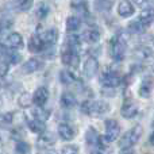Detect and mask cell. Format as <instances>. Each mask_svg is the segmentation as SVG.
<instances>
[{
  "instance_id": "6da1fadb",
  "label": "cell",
  "mask_w": 154,
  "mask_h": 154,
  "mask_svg": "<svg viewBox=\"0 0 154 154\" xmlns=\"http://www.w3.org/2000/svg\"><path fill=\"white\" fill-rule=\"evenodd\" d=\"M81 111L87 115H93V116H101L109 111V104L106 101H84L81 104Z\"/></svg>"
},
{
  "instance_id": "7a4b0ae2",
  "label": "cell",
  "mask_w": 154,
  "mask_h": 154,
  "mask_svg": "<svg viewBox=\"0 0 154 154\" xmlns=\"http://www.w3.org/2000/svg\"><path fill=\"white\" fill-rule=\"evenodd\" d=\"M142 133H143V130H142V127L139 125H137L135 127L130 128V130L120 138L119 146L122 147V149H130V147H133L134 145L139 141Z\"/></svg>"
},
{
  "instance_id": "3957f363",
  "label": "cell",
  "mask_w": 154,
  "mask_h": 154,
  "mask_svg": "<svg viewBox=\"0 0 154 154\" xmlns=\"http://www.w3.org/2000/svg\"><path fill=\"white\" fill-rule=\"evenodd\" d=\"M126 54V41L120 37H116L112 42L111 48V56L115 61H122Z\"/></svg>"
},
{
  "instance_id": "277c9868",
  "label": "cell",
  "mask_w": 154,
  "mask_h": 154,
  "mask_svg": "<svg viewBox=\"0 0 154 154\" xmlns=\"http://www.w3.org/2000/svg\"><path fill=\"white\" fill-rule=\"evenodd\" d=\"M119 134H120V126H119V123L116 122V120H114V119H108L106 122V138L108 139L109 142H112V141H115V139L119 137Z\"/></svg>"
},
{
  "instance_id": "5b68a950",
  "label": "cell",
  "mask_w": 154,
  "mask_h": 154,
  "mask_svg": "<svg viewBox=\"0 0 154 154\" xmlns=\"http://www.w3.org/2000/svg\"><path fill=\"white\" fill-rule=\"evenodd\" d=\"M120 77L118 76V73L115 72H111V70H107V72H104V75L101 76L100 79V82L104 85V87L107 88H115L118 87V85L120 84Z\"/></svg>"
},
{
  "instance_id": "8992f818",
  "label": "cell",
  "mask_w": 154,
  "mask_h": 154,
  "mask_svg": "<svg viewBox=\"0 0 154 154\" xmlns=\"http://www.w3.org/2000/svg\"><path fill=\"white\" fill-rule=\"evenodd\" d=\"M43 66H45V62L41 58H30L29 61L22 66V69H23V73H29L30 75V73H34V72H38V70L43 69Z\"/></svg>"
},
{
  "instance_id": "52a82bcc",
  "label": "cell",
  "mask_w": 154,
  "mask_h": 154,
  "mask_svg": "<svg viewBox=\"0 0 154 154\" xmlns=\"http://www.w3.org/2000/svg\"><path fill=\"white\" fill-rule=\"evenodd\" d=\"M56 143V135L53 133H41L39 138L37 141V146L38 149H43V147H49V146H53Z\"/></svg>"
},
{
  "instance_id": "ba28073f",
  "label": "cell",
  "mask_w": 154,
  "mask_h": 154,
  "mask_svg": "<svg viewBox=\"0 0 154 154\" xmlns=\"http://www.w3.org/2000/svg\"><path fill=\"white\" fill-rule=\"evenodd\" d=\"M49 100V91L45 87H39L32 95V101H34L37 106L43 107L46 104V101Z\"/></svg>"
},
{
  "instance_id": "9c48e42d",
  "label": "cell",
  "mask_w": 154,
  "mask_h": 154,
  "mask_svg": "<svg viewBox=\"0 0 154 154\" xmlns=\"http://www.w3.org/2000/svg\"><path fill=\"white\" fill-rule=\"evenodd\" d=\"M99 70V62L95 57H89L84 62V75L87 77H93Z\"/></svg>"
},
{
  "instance_id": "30bf717a",
  "label": "cell",
  "mask_w": 154,
  "mask_h": 154,
  "mask_svg": "<svg viewBox=\"0 0 154 154\" xmlns=\"http://www.w3.org/2000/svg\"><path fill=\"white\" fill-rule=\"evenodd\" d=\"M120 114L126 119H131V118H134L138 114V106L135 103H133V101H127V103L123 104L122 109H120Z\"/></svg>"
},
{
  "instance_id": "8fae6325",
  "label": "cell",
  "mask_w": 154,
  "mask_h": 154,
  "mask_svg": "<svg viewBox=\"0 0 154 154\" xmlns=\"http://www.w3.org/2000/svg\"><path fill=\"white\" fill-rule=\"evenodd\" d=\"M62 62L68 66H77V62H79V58H77V54L73 51V49H68V50H64L61 54Z\"/></svg>"
},
{
  "instance_id": "7c38bea8",
  "label": "cell",
  "mask_w": 154,
  "mask_h": 154,
  "mask_svg": "<svg viewBox=\"0 0 154 154\" xmlns=\"http://www.w3.org/2000/svg\"><path fill=\"white\" fill-rule=\"evenodd\" d=\"M43 48H45V43H43L42 38L37 34L31 35V38L29 41V50L31 53H38V51H42Z\"/></svg>"
},
{
  "instance_id": "4fadbf2b",
  "label": "cell",
  "mask_w": 154,
  "mask_h": 154,
  "mask_svg": "<svg viewBox=\"0 0 154 154\" xmlns=\"http://www.w3.org/2000/svg\"><path fill=\"white\" fill-rule=\"evenodd\" d=\"M118 14L122 18H128V16H131L134 14V5L128 0H123L118 5Z\"/></svg>"
},
{
  "instance_id": "5bb4252c",
  "label": "cell",
  "mask_w": 154,
  "mask_h": 154,
  "mask_svg": "<svg viewBox=\"0 0 154 154\" xmlns=\"http://www.w3.org/2000/svg\"><path fill=\"white\" fill-rule=\"evenodd\" d=\"M39 37L42 38L45 45H54L58 41V31L56 29H49L42 35H39Z\"/></svg>"
},
{
  "instance_id": "9a60e30c",
  "label": "cell",
  "mask_w": 154,
  "mask_h": 154,
  "mask_svg": "<svg viewBox=\"0 0 154 154\" xmlns=\"http://www.w3.org/2000/svg\"><path fill=\"white\" fill-rule=\"evenodd\" d=\"M7 45L11 49H20L23 48V38L19 32H12L7 38Z\"/></svg>"
},
{
  "instance_id": "2e32d148",
  "label": "cell",
  "mask_w": 154,
  "mask_h": 154,
  "mask_svg": "<svg viewBox=\"0 0 154 154\" xmlns=\"http://www.w3.org/2000/svg\"><path fill=\"white\" fill-rule=\"evenodd\" d=\"M58 134L64 141H70V139L75 138V130L66 123H62L58 126Z\"/></svg>"
},
{
  "instance_id": "e0dca14e",
  "label": "cell",
  "mask_w": 154,
  "mask_h": 154,
  "mask_svg": "<svg viewBox=\"0 0 154 154\" xmlns=\"http://www.w3.org/2000/svg\"><path fill=\"white\" fill-rule=\"evenodd\" d=\"M99 139H100V135L97 134V131L93 127H89L85 133V141L89 146H99Z\"/></svg>"
},
{
  "instance_id": "ac0fdd59",
  "label": "cell",
  "mask_w": 154,
  "mask_h": 154,
  "mask_svg": "<svg viewBox=\"0 0 154 154\" xmlns=\"http://www.w3.org/2000/svg\"><path fill=\"white\" fill-rule=\"evenodd\" d=\"M153 19H154V12L152 8H146V10H143L141 12V15H139V19L138 20L141 22L142 24H143L145 27H149L150 24L153 23Z\"/></svg>"
},
{
  "instance_id": "d6986e66",
  "label": "cell",
  "mask_w": 154,
  "mask_h": 154,
  "mask_svg": "<svg viewBox=\"0 0 154 154\" xmlns=\"http://www.w3.org/2000/svg\"><path fill=\"white\" fill-rule=\"evenodd\" d=\"M29 128L35 134H41L46 130V126L43 123V120H39V119H31L29 120Z\"/></svg>"
},
{
  "instance_id": "ffe728a7",
  "label": "cell",
  "mask_w": 154,
  "mask_h": 154,
  "mask_svg": "<svg viewBox=\"0 0 154 154\" xmlns=\"http://www.w3.org/2000/svg\"><path fill=\"white\" fill-rule=\"evenodd\" d=\"M152 91H153V81H152V79H147L139 87V96L141 97H149Z\"/></svg>"
},
{
  "instance_id": "44dd1931",
  "label": "cell",
  "mask_w": 154,
  "mask_h": 154,
  "mask_svg": "<svg viewBox=\"0 0 154 154\" xmlns=\"http://www.w3.org/2000/svg\"><path fill=\"white\" fill-rule=\"evenodd\" d=\"M76 103H77V100H76V97H75V95H73V93H70V92L62 93L61 104L64 107H66V108H72V107L76 106Z\"/></svg>"
},
{
  "instance_id": "7402d4cb",
  "label": "cell",
  "mask_w": 154,
  "mask_h": 154,
  "mask_svg": "<svg viewBox=\"0 0 154 154\" xmlns=\"http://www.w3.org/2000/svg\"><path fill=\"white\" fill-rule=\"evenodd\" d=\"M82 38H84L87 42L89 43H96L99 39H100V32L97 31V30H88V31L84 32V35H82Z\"/></svg>"
},
{
  "instance_id": "603a6c76",
  "label": "cell",
  "mask_w": 154,
  "mask_h": 154,
  "mask_svg": "<svg viewBox=\"0 0 154 154\" xmlns=\"http://www.w3.org/2000/svg\"><path fill=\"white\" fill-rule=\"evenodd\" d=\"M32 115H34L35 119H39V120H43V122H45V120L49 119V116H50V111L43 109L41 106H37V108L32 109Z\"/></svg>"
},
{
  "instance_id": "cb8c5ba5",
  "label": "cell",
  "mask_w": 154,
  "mask_h": 154,
  "mask_svg": "<svg viewBox=\"0 0 154 154\" xmlns=\"http://www.w3.org/2000/svg\"><path fill=\"white\" fill-rule=\"evenodd\" d=\"M60 80H61L62 84L69 85V84H73V82H75L76 77H75V75H73L72 72H70V70L64 69V70H61V73H60Z\"/></svg>"
},
{
  "instance_id": "d4e9b609",
  "label": "cell",
  "mask_w": 154,
  "mask_h": 154,
  "mask_svg": "<svg viewBox=\"0 0 154 154\" xmlns=\"http://www.w3.org/2000/svg\"><path fill=\"white\" fill-rule=\"evenodd\" d=\"M32 103V97L31 95H30L29 92H23L22 95H19L18 97V104L22 107V108H27V107H30Z\"/></svg>"
},
{
  "instance_id": "484cf974",
  "label": "cell",
  "mask_w": 154,
  "mask_h": 154,
  "mask_svg": "<svg viewBox=\"0 0 154 154\" xmlns=\"http://www.w3.org/2000/svg\"><path fill=\"white\" fill-rule=\"evenodd\" d=\"M80 26H81V22H80V19L76 18V16H69V18L66 19L68 31H76V30H79Z\"/></svg>"
},
{
  "instance_id": "4316f807",
  "label": "cell",
  "mask_w": 154,
  "mask_h": 154,
  "mask_svg": "<svg viewBox=\"0 0 154 154\" xmlns=\"http://www.w3.org/2000/svg\"><path fill=\"white\" fill-rule=\"evenodd\" d=\"M49 12H50V7H49V4H46L45 2H42V3L38 4L37 16H39L41 19H43V18H46V16L49 15Z\"/></svg>"
},
{
  "instance_id": "83f0119b",
  "label": "cell",
  "mask_w": 154,
  "mask_h": 154,
  "mask_svg": "<svg viewBox=\"0 0 154 154\" xmlns=\"http://www.w3.org/2000/svg\"><path fill=\"white\" fill-rule=\"evenodd\" d=\"M128 29H130L131 32H135V34H138V32H142V31H143L146 27H145L139 20H134V22H131V23L128 24Z\"/></svg>"
},
{
  "instance_id": "f1b7e54d",
  "label": "cell",
  "mask_w": 154,
  "mask_h": 154,
  "mask_svg": "<svg viewBox=\"0 0 154 154\" xmlns=\"http://www.w3.org/2000/svg\"><path fill=\"white\" fill-rule=\"evenodd\" d=\"M72 8L79 14H82V15H87L88 14V10H87V4L85 3H76L73 2L72 3Z\"/></svg>"
},
{
  "instance_id": "f546056e",
  "label": "cell",
  "mask_w": 154,
  "mask_h": 154,
  "mask_svg": "<svg viewBox=\"0 0 154 154\" xmlns=\"http://www.w3.org/2000/svg\"><path fill=\"white\" fill-rule=\"evenodd\" d=\"M15 152L20 154H26L30 152V145L27 142H18L15 146Z\"/></svg>"
},
{
  "instance_id": "4dcf8cb0",
  "label": "cell",
  "mask_w": 154,
  "mask_h": 154,
  "mask_svg": "<svg viewBox=\"0 0 154 154\" xmlns=\"http://www.w3.org/2000/svg\"><path fill=\"white\" fill-rule=\"evenodd\" d=\"M31 5H32V0H19V3H18V7L20 11L30 10Z\"/></svg>"
},
{
  "instance_id": "1f68e13d",
  "label": "cell",
  "mask_w": 154,
  "mask_h": 154,
  "mask_svg": "<svg viewBox=\"0 0 154 154\" xmlns=\"http://www.w3.org/2000/svg\"><path fill=\"white\" fill-rule=\"evenodd\" d=\"M12 119H14V114H11V112H7L5 115H2V116H0V122L5 123V125L12 123Z\"/></svg>"
},
{
  "instance_id": "d6a6232c",
  "label": "cell",
  "mask_w": 154,
  "mask_h": 154,
  "mask_svg": "<svg viewBox=\"0 0 154 154\" xmlns=\"http://www.w3.org/2000/svg\"><path fill=\"white\" fill-rule=\"evenodd\" d=\"M62 153L64 154H76V153H79V147H76V146H65L64 149H62Z\"/></svg>"
},
{
  "instance_id": "836d02e7",
  "label": "cell",
  "mask_w": 154,
  "mask_h": 154,
  "mask_svg": "<svg viewBox=\"0 0 154 154\" xmlns=\"http://www.w3.org/2000/svg\"><path fill=\"white\" fill-rule=\"evenodd\" d=\"M20 60H22L20 54H18V53L10 54V62H11V64H18V62H20Z\"/></svg>"
},
{
  "instance_id": "e575fe53",
  "label": "cell",
  "mask_w": 154,
  "mask_h": 154,
  "mask_svg": "<svg viewBox=\"0 0 154 154\" xmlns=\"http://www.w3.org/2000/svg\"><path fill=\"white\" fill-rule=\"evenodd\" d=\"M7 73H8V64L0 62V79H2V77H5Z\"/></svg>"
},
{
  "instance_id": "d590c367",
  "label": "cell",
  "mask_w": 154,
  "mask_h": 154,
  "mask_svg": "<svg viewBox=\"0 0 154 154\" xmlns=\"http://www.w3.org/2000/svg\"><path fill=\"white\" fill-rule=\"evenodd\" d=\"M134 2H135V4L139 5V7H145V5H146L150 0H134Z\"/></svg>"
},
{
  "instance_id": "8d00e7d4",
  "label": "cell",
  "mask_w": 154,
  "mask_h": 154,
  "mask_svg": "<svg viewBox=\"0 0 154 154\" xmlns=\"http://www.w3.org/2000/svg\"><path fill=\"white\" fill-rule=\"evenodd\" d=\"M5 53V50H4V48L3 46H0V56H3V54Z\"/></svg>"
},
{
  "instance_id": "74e56055",
  "label": "cell",
  "mask_w": 154,
  "mask_h": 154,
  "mask_svg": "<svg viewBox=\"0 0 154 154\" xmlns=\"http://www.w3.org/2000/svg\"><path fill=\"white\" fill-rule=\"evenodd\" d=\"M150 143H154V135H153V134H152V137H150Z\"/></svg>"
},
{
  "instance_id": "f35d334b",
  "label": "cell",
  "mask_w": 154,
  "mask_h": 154,
  "mask_svg": "<svg viewBox=\"0 0 154 154\" xmlns=\"http://www.w3.org/2000/svg\"><path fill=\"white\" fill-rule=\"evenodd\" d=\"M0 106H2V99H0Z\"/></svg>"
}]
</instances>
